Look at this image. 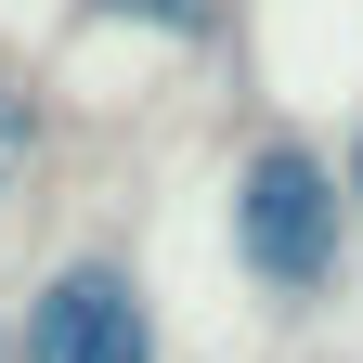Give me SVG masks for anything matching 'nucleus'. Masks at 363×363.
Returning a JSON list of instances; mask_svg holds the SVG:
<instances>
[{
  "mask_svg": "<svg viewBox=\"0 0 363 363\" xmlns=\"http://www.w3.org/2000/svg\"><path fill=\"white\" fill-rule=\"evenodd\" d=\"M26 156V117H13V91H0V169H13Z\"/></svg>",
  "mask_w": 363,
  "mask_h": 363,
  "instance_id": "nucleus-4",
  "label": "nucleus"
},
{
  "mask_svg": "<svg viewBox=\"0 0 363 363\" xmlns=\"http://www.w3.org/2000/svg\"><path fill=\"white\" fill-rule=\"evenodd\" d=\"M117 13H156V26H195V0H117Z\"/></svg>",
  "mask_w": 363,
  "mask_h": 363,
  "instance_id": "nucleus-3",
  "label": "nucleus"
},
{
  "mask_svg": "<svg viewBox=\"0 0 363 363\" xmlns=\"http://www.w3.org/2000/svg\"><path fill=\"white\" fill-rule=\"evenodd\" d=\"M26 363H156L143 286H130L117 259H78V272H52V298L26 311Z\"/></svg>",
  "mask_w": 363,
  "mask_h": 363,
  "instance_id": "nucleus-2",
  "label": "nucleus"
},
{
  "mask_svg": "<svg viewBox=\"0 0 363 363\" xmlns=\"http://www.w3.org/2000/svg\"><path fill=\"white\" fill-rule=\"evenodd\" d=\"M234 247H247L259 286H325L337 272V182L298 143H259L247 182H234Z\"/></svg>",
  "mask_w": 363,
  "mask_h": 363,
  "instance_id": "nucleus-1",
  "label": "nucleus"
},
{
  "mask_svg": "<svg viewBox=\"0 0 363 363\" xmlns=\"http://www.w3.org/2000/svg\"><path fill=\"white\" fill-rule=\"evenodd\" d=\"M350 195H363V143H350Z\"/></svg>",
  "mask_w": 363,
  "mask_h": 363,
  "instance_id": "nucleus-5",
  "label": "nucleus"
}]
</instances>
